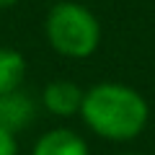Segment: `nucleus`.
Here are the masks:
<instances>
[{
  "label": "nucleus",
  "instance_id": "nucleus-8",
  "mask_svg": "<svg viewBox=\"0 0 155 155\" xmlns=\"http://www.w3.org/2000/svg\"><path fill=\"white\" fill-rule=\"evenodd\" d=\"M16 3H18V0H0V11H3V8H13Z\"/></svg>",
  "mask_w": 155,
  "mask_h": 155
},
{
  "label": "nucleus",
  "instance_id": "nucleus-4",
  "mask_svg": "<svg viewBox=\"0 0 155 155\" xmlns=\"http://www.w3.org/2000/svg\"><path fill=\"white\" fill-rule=\"evenodd\" d=\"M31 155H91V150H88V142L75 129L57 127L44 132L36 140Z\"/></svg>",
  "mask_w": 155,
  "mask_h": 155
},
{
  "label": "nucleus",
  "instance_id": "nucleus-5",
  "mask_svg": "<svg viewBox=\"0 0 155 155\" xmlns=\"http://www.w3.org/2000/svg\"><path fill=\"white\" fill-rule=\"evenodd\" d=\"M34 114H36L34 101L23 96L21 91H11V93L0 96V127L18 134L23 127L34 122Z\"/></svg>",
  "mask_w": 155,
  "mask_h": 155
},
{
  "label": "nucleus",
  "instance_id": "nucleus-7",
  "mask_svg": "<svg viewBox=\"0 0 155 155\" xmlns=\"http://www.w3.org/2000/svg\"><path fill=\"white\" fill-rule=\"evenodd\" d=\"M0 155H18V137L5 127H0Z\"/></svg>",
  "mask_w": 155,
  "mask_h": 155
},
{
  "label": "nucleus",
  "instance_id": "nucleus-1",
  "mask_svg": "<svg viewBox=\"0 0 155 155\" xmlns=\"http://www.w3.org/2000/svg\"><path fill=\"white\" fill-rule=\"evenodd\" d=\"M80 119L98 137L111 142H129L145 132L150 122V106L132 85L106 80L85 91Z\"/></svg>",
  "mask_w": 155,
  "mask_h": 155
},
{
  "label": "nucleus",
  "instance_id": "nucleus-9",
  "mask_svg": "<svg viewBox=\"0 0 155 155\" xmlns=\"http://www.w3.org/2000/svg\"><path fill=\"white\" fill-rule=\"evenodd\" d=\"M116 155H142V153H116Z\"/></svg>",
  "mask_w": 155,
  "mask_h": 155
},
{
  "label": "nucleus",
  "instance_id": "nucleus-6",
  "mask_svg": "<svg viewBox=\"0 0 155 155\" xmlns=\"http://www.w3.org/2000/svg\"><path fill=\"white\" fill-rule=\"evenodd\" d=\"M26 78V57L18 49L0 47V96L18 91Z\"/></svg>",
  "mask_w": 155,
  "mask_h": 155
},
{
  "label": "nucleus",
  "instance_id": "nucleus-2",
  "mask_svg": "<svg viewBox=\"0 0 155 155\" xmlns=\"http://www.w3.org/2000/svg\"><path fill=\"white\" fill-rule=\"evenodd\" d=\"M49 47L62 57L85 60L101 44V23L85 5L75 0H60L49 8L44 21Z\"/></svg>",
  "mask_w": 155,
  "mask_h": 155
},
{
  "label": "nucleus",
  "instance_id": "nucleus-3",
  "mask_svg": "<svg viewBox=\"0 0 155 155\" xmlns=\"http://www.w3.org/2000/svg\"><path fill=\"white\" fill-rule=\"evenodd\" d=\"M83 96H85V91L72 80H52L41 93V104L54 116H75V114H80Z\"/></svg>",
  "mask_w": 155,
  "mask_h": 155
}]
</instances>
